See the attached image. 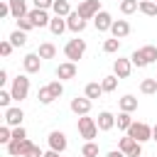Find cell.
Returning <instances> with one entry per match:
<instances>
[{"label":"cell","instance_id":"cell-1","mask_svg":"<svg viewBox=\"0 0 157 157\" xmlns=\"http://www.w3.org/2000/svg\"><path fill=\"white\" fill-rule=\"evenodd\" d=\"M64 54H66V59L69 61H78L83 54H86V42L83 39H69L66 42V47H64Z\"/></svg>","mask_w":157,"mask_h":157},{"label":"cell","instance_id":"cell-2","mask_svg":"<svg viewBox=\"0 0 157 157\" xmlns=\"http://www.w3.org/2000/svg\"><path fill=\"white\" fill-rule=\"evenodd\" d=\"M78 132H81V137H83L86 142H93V137L98 135V125H96V120L88 118V115H81V118H78Z\"/></svg>","mask_w":157,"mask_h":157},{"label":"cell","instance_id":"cell-3","mask_svg":"<svg viewBox=\"0 0 157 157\" xmlns=\"http://www.w3.org/2000/svg\"><path fill=\"white\" fill-rule=\"evenodd\" d=\"M10 93H12V98H15L17 103H22V101L29 96V78H27V76H17V78L12 81Z\"/></svg>","mask_w":157,"mask_h":157},{"label":"cell","instance_id":"cell-4","mask_svg":"<svg viewBox=\"0 0 157 157\" xmlns=\"http://www.w3.org/2000/svg\"><path fill=\"white\" fill-rule=\"evenodd\" d=\"M128 135L132 140H137V142H147V140H152V128L147 123H132L130 130H128Z\"/></svg>","mask_w":157,"mask_h":157},{"label":"cell","instance_id":"cell-5","mask_svg":"<svg viewBox=\"0 0 157 157\" xmlns=\"http://www.w3.org/2000/svg\"><path fill=\"white\" fill-rule=\"evenodd\" d=\"M120 152L128 155V157H142V142L125 135V137H120Z\"/></svg>","mask_w":157,"mask_h":157},{"label":"cell","instance_id":"cell-6","mask_svg":"<svg viewBox=\"0 0 157 157\" xmlns=\"http://www.w3.org/2000/svg\"><path fill=\"white\" fill-rule=\"evenodd\" d=\"M76 12H78L83 20H93V17L101 12V0H83Z\"/></svg>","mask_w":157,"mask_h":157},{"label":"cell","instance_id":"cell-7","mask_svg":"<svg viewBox=\"0 0 157 157\" xmlns=\"http://www.w3.org/2000/svg\"><path fill=\"white\" fill-rule=\"evenodd\" d=\"M66 145H69V142H66V135H64L61 130H52V132H49V147H52L54 152L61 155V152L66 150Z\"/></svg>","mask_w":157,"mask_h":157},{"label":"cell","instance_id":"cell-8","mask_svg":"<svg viewBox=\"0 0 157 157\" xmlns=\"http://www.w3.org/2000/svg\"><path fill=\"white\" fill-rule=\"evenodd\" d=\"M113 17H110V12H105V10H101L96 17H93V25H96V29L98 32H110V27H113Z\"/></svg>","mask_w":157,"mask_h":157},{"label":"cell","instance_id":"cell-9","mask_svg":"<svg viewBox=\"0 0 157 157\" xmlns=\"http://www.w3.org/2000/svg\"><path fill=\"white\" fill-rule=\"evenodd\" d=\"M29 147H32L29 140H12V142L7 145V152H10L12 157H25V155L29 152Z\"/></svg>","mask_w":157,"mask_h":157},{"label":"cell","instance_id":"cell-10","mask_svg":"<svg viewBox=\"0 0 157 157\" xmlns=\"http://www.w3.org/2000/svg\"><path fill=\"white\" fill-rule=\"evenodd\" d=\"M130 71H132V61H130V59H115V61H113V74H115L118 78H128Z\"/></svg>","mask_w":157,"mask_h":157},{"label":"cell","instance_id":"cell-11","mask_svg":"<svg viewBox=\"0 0 157 157\" xmlns=\"http://www.w3.org/2000/svg\"><path fill=\"white\" fill-rule=\"evenodd\" d=\"M22 118H25L22 108H7L5 110V125H10V128H22Z\"/></svg>","mask_w":157,"mask_h":157},{"label":"cell","instance_id":"cell-12","mask_svg":"<svg viewBox=\"0 0 157 157\" xmlns=\"http://www.w3.org/2000/svg\"><path fill=\"white\" fill-rule=\"evenodd\" d=\"M29 20H32V25L34 27H49V22H52V17L47 15V10H29V15H27Z\"/></svg>","mask_w":157,"mask_h":157},{"label":"cell","instance_id":"cell-13","mask_svg":"<svg viewBox=\"0 0 157 157\" xmlns=\"http://www.w3.org/2000/svg\"><path fill=\"white\" fill-rule=\"evenodd\" d=\"M74 76H76V64H74V61H64V64L56 66V78H59V81H69V78H74Z\"/></svg>","mask_w":157,"mask_h":157},{"label":"cell","instance_id":"cell-14","mask_svg":"<svg viewBox=\"0 0 157 157\" xmlns=\"http://www.w3.org/2000/svg\"><path fill=\"white\" fill-rule=\"evenodd\" d=\"M22 66H25L27 74H37V71L42 69V56H39V54H27V56L22 59Z\"/></svg>","mask_w":157,"mask_h":157},{"label":"cell","instance_id":"cell-15","mask_svg":"<svg viewBox=\"0 0 157 157\" xmlns=\"http://www.w3.org/2000/svg\"><path fill=\"white\" fill-rule=\"evenodd\" d=\"M78 118L81 115H88V110H91V98H71V105H69Z\"/></svg>","mask_w":157,"mask_h":157},{"label":"cell","instance_id":"cell-16","mask_svg":"<svg viewBox=\"0 0 157 157\" xmlns=\"http://www.w3.org/2000/svg\"><path fill=\"white\" fill-rule=\"evenodd\" d=\"M66 25H69V29H71V32H76V34L86 29V20H83L78 12H71V15L66 17Z\"/></svg>","mask_w":157,"mask_h":157},{"label":"cell","instance_id":"cell-17","mask_svg":"<svg viewBox=\"0 0 157 157\" xmlns=\"http://www.w3.org/2000/svg\"><path fill=\"white\" fill-rule=\"evenodd\" d=\"M110 34H113L115 39L128 37V34H130V25H128V20H115V22H113V27H110Z\"/></svg>","mask_w":157,"mask_h":157},{"label":"cell","instance_id":"cell-18","mask_svg":"<svg viewBox=\"0 0 157 157\" xmlns=\"http://www.w3.org/2000/svg\"><path fill=\"white\" fill-rule=\"evenodd\" d=\"M96 125H98V130H110L113 125H115V115L113 113H108V110H103V113H98V120H96Z\"/></svg>","mask_w":157,"mask_h":157},{"label":"cell","instance_id":"cell-19","mask_svg":"<svg viewBox=\"0 0 157 157\" xmlns=\"http://www.w3.org/2000/svg\"><path fill=\"white\" fill-rule=\"evenodd\" d=\"M10 2V15L15 17V20H20V17H27L29 12H27V5H25V0H7Z\"/></svg>","mask_w":157,"mask_h":157},{"label":"cell","instance_id":"cell-20","mask_svg":"<svg viewBox=\"0 0 157 157\" xmlns=\"http://www.w3.org/2000/svg\"><path fill=\"white\" fill-rule=\"evenodd\" d=\"M137 52H140V56H142L145 66H147V64H152V61H157V47L147 44V47H142V49H137Z\"/></svg>","mask_w":157,"mask_h":157},{"label":"cell","instance_id":"cell-21","mask_svg":"<svg viewBox=\"0 0 157 157\" xmlns=\"http://www.w3.org/2000/svg\"><path fill=\"white\" fill-rule=\"evenodd\" d=\"M49 29H52V34H64V29H69V25H66V20L64 17H52V22H49Z\"/></svg>","mask_w":157,"mask_h":157},{"label":"cell","instance_id":"cell-22","mask_svg":"<svg viewBox=\"0 0 157 157\" xmlns=\"http://www.w3.org/2000/svg\"><path fill=\"white\" fill-rule=\"evenodd\" d=\"M120 110H123V113H132V110H137V98L130 96V93L123 96V98H120Z\"/></svg>","mask_w":157,"mask_h":157},{"label":"cell","instance_id":"cell-23","mask_svg":"<svg viewBox=\"0 0 157 157\" xmlns=\"http://www.w3.org/2000/svg\"><path fill=\"white\" fill-rule=\"evenodd\" d=\"M52 10H54L56 17H69V15H71V7H69L66 0H54V7H52Z\"/></svg>","mask_w":157,"mask_h":157},{"label":"cell","instance_id":"cell-24","mask_svg":"<svg viewBox=\"0 0 157 157\" xmlns=\"http://www.w3.org/2000/svg\"><path fill=\"white\" fill-rule=\"evenodd\" d=\"M42 59H54V54H56V47L52 44V42H44V44H39V52H37Z\"/></svg>","mask_w":157,"mask_h":157},{"label":"cell","instance_id":"cell-25","mask_svg":"<svg viewBox=\"0 0 157 157\" xmlns=\"http://www.w3.org/2000/svg\"><path fill=\"white\" fill-rule=\"evenodd\" d=\"M103 93H105V91H103V86H101V83H96V81L86 86V98H91V101H93V98H101Z\"/></svg>","mask_w":157,"mask_h":157},{"label":"cell","instance_id":"cell-26","mask_svg":"<svg viewBox=\"0 0 157 157\" xmlns=\"http://www.w3.org/2000/svg\"><path fill=\"white\" fill-rule=\"evenodd\" d=\"M115 125H118V130H130V125H132V118H130V113H123L120 110V115L115 118Z\"/></svg>","mask_w":157,"mask_h":157},{"label":"cell","instance_id":"cell-27","mask_svg":"<svg viewBox=\"0 0 157 157\" xmlns=\"http://www.w3.org/2000/svg\"><path fill=\"white\" fill-rule=\"evenodd\" d=\"M10 42H12V47H25V44H27V32L15 29V32L10 34Z\"/></svg>","mask_w":157,"mask_h":157},{"label":"cell","instance_id":"cell-28","mask_svg":"<svg viewBox=\"0 0 157 157\" xmlns=\"http://www.w3.org/2000/svg\"><path fill=\"white\" fill-rule=\"evenodd\" d=\"M140 12L147 15V17H155V15H157V2H155V0H145V2H140Z\"/></svg>","mask_w":157,"mask_h":157},{"label":"cell","instance_id":"cell-29","mask_svg":"<svg viewBox=\"0 0 157 157\" xmlns=\"http://www.w3.org/2000/svg\"><path fill=\"white\" fill-rule=\"evenodd\" d=\"M101 86H103V91H105V93L115 91V88H118V76H115V74H113V76H103Z\"/></svg>","mask_w":157,"mask_h":157},{"label":"cell","instance_id":"cell-30","mask_svg":"<svg viewBox=\"0 0 157 157\" xmlns=\"http://www.w3.org/2000/svg\"><path fill=\"white\" fill-rule=\"evenodd\" d=\"M140 91H142V93H147V96L157 93V78H145V81L140 83Z\"/></svg>","mask_w":157,"mask_h":157},{"label":"cell","instance_id":"cell-31","mask_svg":"<svg viewBox=\"0 0 157 157\" xmlns=\"http://www.w3.org/2000/svg\"><path fill=\"white\" fill-rule=\"evenodd\" d=\"M135 10H140V2L137 0H123L120 2V12L123 15H132Z\"/></svg>","mask_w":157,"mask_h":157},{"label":"cell","instance_id":"cell-32","mask_svg":"<svg viewBox=\"0 0 157 157\" xmlns=\"http://www.w3.org/2000/svg\"><path fill=\"white\" fill-rule=\"evenodd\" d=\"M37 98H39V103H42V105H49V103L54 101V96H52L49 86H42V88H39V93H37Z\"/></svg>","mask_w":157,"mask_h":157},{"label":"cell","instance_id":"cell-33","mask_svg":"<svg viewBox=\"0 0 157 157\" xmlns=\"http://www.w3.org/2000/svg\"><path fill=\"white\" fill-rule=\"evenodd\" d=\"M118 49H120V39H115V37H113V39H105V42H103V52L115 54Z\"/></svg>","mask_w":157,"mask_h":157},{"label":"cell","instance_id":"cell-34","mask_svg":"<svg viewBox=\"0 0 157 157\" xmlns=\"http://www.w3.org/2000/svg\"><path fill=\"white\" fill-rule=\"evenodd\" d=\"M0 142H2V145H10V142H12V128H10V125H2V128H0Z\"/></svg>","mask_w":157,"mask_h":157},{"label":"cell","instance_id":"cell-35","mask_svg":"<svg viewBox=\"0 0 157 157\" xmlns=\"http://www.w3.org/2000/svg\"><path fill=\"white\" fill-rule=\"evenodd\" d=\"M81 155L83 157H98V145L96 142H86L83 150H81Z\"/></svg>","mask_w":157,"mask_h":157},{"label":"cell","instance_id":"cell-36","mask_svg":"<svg viewBox=\"0 0 157 157\" xmlns=\"http://www.w3.org/2000/svg\"><path fill=\"white\" fill-rule=\"evenodd\" d=\"M10 101H15L12 93H10V91H0V108L7 110V108H10Z\"/></svg>","mask_w":157,"mask_h":157},{"label":"cell","instance_id":"cell-37","mask_svg":"<svg viewBox=\"0 0 157 157\" xmlns=\"http://www.w3.org/2000/svg\"><path fill=\"white\" fill-rule=\"evenodd\" d=\"M32 27H34V25H32V20H29V17H20V20H17V29H22V32H29Z\"/></svg>","mask_w":157,"mask_h":157},{"label":"cell","instance_id":"cell-38","mask_svg":"<svg viewBox=\"0 0 157 157\" xmlns=\"http://www.w3.org/2000/svg\"><path fill=\"white\" fill-rule=\"evenodd\" d=\"M12 140H27V130L25 128H12Z\"/></svg>","mask_w":157,"mask_h":157},{"label":"cell","instance_id":"cell-39","mask_svg":"<svg viewBox=\"0 0 157 157\" xmlns=\"http://www.w3.org/2000/svg\"><path fill=\"white\" fill-rule=\"evenodd\" d=\"M34 7L37 10H49V7H54V0H34Z\"/></svg>","mask_w":157,"mask_h":157},{"label":"cell","instance_id":"cell-40","mask_svg":"<svg viewBox=\"0 0 157 157\" xmlns=\"http://www.w3.org/2000/svg\"><path fill=\"white\" fill-rule=\"evenodd\" d=\"M10 52H12V42L7 39V42H0V54L2 56H10Z\"/></svg>","mask_w":157,"mask_h":157},{"label":"cell","instance_id":"cell-41","mask_svg":"<svg viewBox=\"0 0 157 157\" xmlns=\"http://www.w3.org/2000/svg\"><path fill=\"white\" fill-rule=\"evenodd\" d=\"M25 157H44V152H42L37 145H32V147H29V152H27Z\"/></svg>","mask_w":157,"mask_h":157},{"label":"cell","instance_id":"cell-42","mask_svg":"<svg viewBox=\"0 0 157 157\" xmlns=\"http://www.w3.org/2000/svg\"><path fill=\"white\" fill-rule=\"evenodd\" d=\"M10 15V2H2L0 5V17H7Z\"/></svg>","mask_w":157,"mask_h":157},{"label":"cell","instance_id":"cell-43","mask_svg":"<svg viewBox=\"0 0 157 157\" xmlns=\"http://www.w3.org/2000/svg\"><path fill=\"white\" fill-rule=\"evenodd\" d=\"M105 157H128V155H123V152H120V150H113V152H108V155H105Z\"/></svg>","mask_w":157,"mask_h":157},{"label":"cell","instance_id":"cell-44","mask_svg":"<svg viewBox=\"0 0 157 157\" xmlns=\"http://www.w3.org/2000/svg\"><path fill=\"white\" fill-rule=\"evenodd\" d=\"M2 83H7V71H5V69L0 71V86H2Z\"/></svg>","mask_w":157,"mask_h":157},{"label":"cell","instance_id":"cell-45","mask_svg":"<svg viewBox=\"0 0 157 157\" xmlns=\"http://www.w3.org/2000/svg\"><path fill=\"white\" fill-rule=\"evenodd\" d=\"M44 157H59V152H54V150H49V152H44Z\"/></svg>","mask_w":157,"mask_h":157},{"label":"cell","instance_id":"cell-46","mask_svg":"<svg viewBox=\"0 0 157 157\" xmlns=\"http://www.w3.org/2000/svg\"><path fill=\"white\" fill-rule=\"evenodd\" d=\"M152 140H157V125H152Z\"/></svg>","mask_w":157,"mask_h":157},{"label":"cell","instance_id":"cell-47","mask_svg":"<svg viewBox=\"0 0 157 157\" xmlns=\"http://www.w3.org/2000/svg\"><path fill=\"white\" fill-rule=\"evenodd\" d=\"M137 2H145V0H137Z\"/></svg>","mask_w":157,"mask_h":157},{"label":"cell","instance_id":"cell-48","mask_svg":"<svg viewBox=\"0 0 157 157\" xmlns=\"http://www.w3.org/2000/svg\"><path fill=\"white\" fill-rule=\"evenodd\" d=\"M155 2H157V0H155Z\"/></svg>","mask_w":157,"mask_h":157},{"label":"cell","instance_id":"cell-49","mask_svg":"<svg viewBox=\"0 0 157 157\" xmlns=\"http://www.w3.org/2000/svg\"><path fill=\"white\" fill-rule=\"evenodd\" d=\"M81 157H83V155H81Z\"/></svg>","mask_w":157,"mask_h":157},{"label":"cell","instance_id":"cell-50","mask_svg":"<svg viewBox=\"0 0 157 157\" xmlns=\"http://www.w3.org/2000/svg\"><path fill=\"white\" fill-rule=\"evenodd\" d=\"M120 2H123V0H120Z\"/></svg>","mask_w":157,"mask_h":157}]
</instances>
